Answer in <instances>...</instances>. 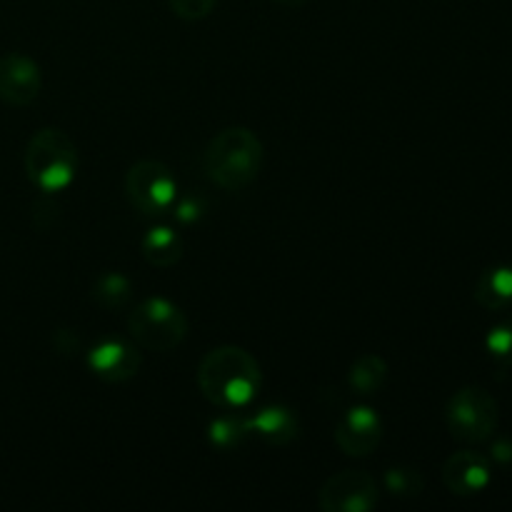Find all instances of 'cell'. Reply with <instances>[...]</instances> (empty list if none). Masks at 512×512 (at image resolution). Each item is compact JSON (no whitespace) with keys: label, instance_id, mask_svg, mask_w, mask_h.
I'll list each match as a JSON object with an SVG mask.
<instances>
[{"label":"cell","instance_id":"6da1fadb","mask_svg":"<svg viewBox=\"0 0 512 512\" xmlns=\"http://www.w3.org/2000/svg\"><path fill=\"white\" fill-rule=\"evenodd\" d=\"M198 385L205 400L220 410H238L258 398L263 373L248 350L238 345H220L200 360Z\"/></svg>","mask_w":512,"mask_h":512},{"label":"cell","instance_id":"7a4b0ae2","mask_svg":"<svg viewBox=\"0 0 512 512\" xmlns=\"http://www.w3.org/2000/svg\"><path fill=\"white\" fill-rule=\"evenodd\" d=\"M265 150L258 135L243 125H233L215 135L203 153V168L218 188L240 193L258 180Z\"/></svg>","mask_w":512,"mask_h":512},{"label":"cell","instance_id":"3957f363","mask_svg":"<svg viewBox=\"0 0 512 512\" xmlns=\"http://www.w3.org/2000/svg\"><path fill=\"white\" fill-rule=\"evenodd\" d=\"M23 165L35 188L43 193H60L78 173V148L60 128H43L25 145Z\"/></svg>","mask_w":512,"mask_h":512},{"label":"cell","instance_id":"277c9868","mask_svg":"<svg viewBox=\"0 0 512 512\" xmlns=\"http://www.w3.org/2000/svg\"><path fill=\"white\" fill-rule=\"evenodd\" d=\"M128 333L140 348L168 353L188 338V315L165 298H145L130 313Z\"/></svg>","mask_w":512,"mask_h":512},{"label":"cell","instance_id":"5b68a950","mask_svg":"<svg viewBox=\"0 0 512 512\" xmlns=\"http://www.w3.org/2000/svg\"><path fill=\"white\" fill-rule=\"evenodd\" d=\"M498 420L500 413L495 398L488 390L475 388V385L460 388L445 408V423H448L450 435L468 445L485 443L493 438Z\"/></svg>","mask_w":512,"mask_h":512},{"label":"cell","instance_id":"8992f818","mask_svg":"<svg viewBox=\"0 0 512 512\" xmlns=\"http://www.w3.org/2000/svg\"><path fill=\"white\" fill-rule=\"evenodd\" d=\"M125 195L138 213L165 215L178 200V180L160 160H138L125 173Z\"/></svg>","mask_w":512,"mask_h":512},{"label":"cell","instance_id":"52a82bcc","mask_svg":"<svg viewBox=\"0 0 512 512\" xmlns=\"http://www.w3.org/2000/svg\"><path fill=\"white\" fill-rule=\"evenodd\" d=\"M378 483L365 470H343L325 480L318 505L323 512H368L378 505Z\"/></svg>","mask_w":512,"mask_h":512},{"label":"cell","instance_id":"ba28073f","mask_svg":"<svg viewBox=\"0 0 512 512\" xmlns=\"http://www.w3.org/2000/svg\"><path fill=\"white\" fill-rule=\"evenodd\" d=\"M383 438V420L368 405H355L345 410L335 425V443L350 458H365L373 453Z\"/></svg>","mask_w":512,"mask_h":512},{"label":"cell","instance_id":"9c48e42d","mask_svg":"<svg viewBox=\"0 0 512 512\" xmlns=\"http://www.w3.org/2000/svg\"><path fill=\"white\" fill-rule=\"evenodd\" d=\"M43 88L38 63L23 53H5L0 58V100L10 108L35 103Z\"/></svg>","mask_w":512,"mask_h":512},{"label":"cell","instance_id":"30bf717a","mask_svg":"<svg viewBox=\"0 0 512 512\" xmlns=\"http://www.w3.org/2000/svg\"><path fill=\"white\" fill-rule=\"evenodd\" d=\"M88 365L100 380L105 383H125V380L135 378L143 365V355L138 348L125 340L108 338L100 340L93 350L88 353Z\"/></svg>","mask_w":512,"mask_h":512},{"label":"cell","instance_id":"8fae6325","mask_svg":"<svg viewBox=\"0 0 512 512\" xmlns=\"http://www.w3.org/2000/svg\"><path fill=\"white\" fill-rule=\"evenodd\" d=\"M490 478H493V470H490L488 458L475 450H458L443 465L445 488L460 498L483 493L490 485Z\"/></svg>","mask_w":512,"mask_h":512},{"label":"cell","instance_id":"7c38bea8","mask_svg":"<svg viewBox=\"0 0 512 512\" xmlns=\"http://www.w3.org/2000/svg\"><path fill=\"white\" fill-rule=\"evenodd\" d=\"M248 430L250 435H258L268 445L283 448L298 438V418H295L293 410L283 408V405H270V408L258 410V415L248 418Z\"/></svg>","mask_w":512,"mask_h":512},{"label":"cell","instance_id":"4fadbf2b","mask_svg":"<svg viewBox=\"0 0 512 512\" xmlns=\"http://www.w3.org/2000/svg\"><path fill=\"white\" fill-rule=\"evenodd\" d=\"M475 300L485 310H508L512 308V268L498 265V268L485 270L475 283Z\"/></svg>","mask_w":512,"mask_h":512},{"label":"cell","instance_id":"5bb4252c","mask_svg":"<svg viewBox=\"0 0 512 512\" xmlns=\"http://www.w3.org/2000/svg\"><path fill=\"white\" fill-rule=\"evenodd\" d=\"M140 253L153 268H173L183 258V238L173 228H150L140 243Z\"/></svg>","mask_w":512,"mask_h":512},{"label":"cell","instance_id":"9a60e30c","mask_svg":"<svg viewBox=\"0 0 512 512\" xmlns=\"http://www.w3.org/2000/svg\"><path fill=\"white\" fill-rule=\"evenodd\" d=\"M388 380V363L380 355H363L350 365L348 385L358 395H375Z\"/></svg>","mask_w":512,"mask_h":512},{"label":"cell","instance_id":"2e32d148","mask_svg":"<svg viewBox=\"0 0 512 512\" xmlns=\"http://www.w3.org/2000/svg\"><path fill=\"white\" fill-rule=\"evenodd\" d=\"M133 298V285L120 273H103L93 283V300L105 310H120Z\"/></svg>","mask_w":512,"mask_h":512},{"label":"cell","instance_id":"e0dca14e","mask_svg":"<svg viewBox=\"0 0 512 512\" xmlns=\"http://www.w3.org/2000/svg\"><path fill=\"white\" fill-rule=\"evenodd\" d=\"M250 430H248V420L243 418H230V415H225V418H218L210 423L208 428V438L210 443L215 445L218 450H235L243 445V440L248 438Z\"/></svg>","mask_w":512,"mask_h":512},{"label":"cell","instance_id":"ac0fdd59","mask_svg":"<svg viewBox=\"0 0 512 512\" xmlns=\"http://www.w3.org/2000/svg\"><path fill=\"white\" fill-rule=\"evenodd\" d=\"M385 488L393 498H418L425 488V480L415 468L395 465L385 473Z\"/></svg>","mask_w":512,"mask_h":512},{"label":"cell","instance_id":"d6986e66","mask_svg":"<svg viewBox=\"0 0 512 512\" xmlns=\"http://www.w3.org/2000/svg\"><path fill=\"white\" fill-rule=\"evenodd\" d=\"M485 350L498 368H512V318L490 330L488 338H485Z\"/></svg>","mask_w":512,"mask_h":512},{"label":"cell","instance_id":"ffe728a7","mask_svg":"<svg viewBox=\"0 0 512 512\" xmlns=\"http://www.w3.org/2000/svg\"><path fill=\"white\" fill-rule=\"evenodd\" d=\"M170 10L183 20H203L213 13L218 0H168Z\"/></svg>","mask_w":512,"mask_h":512},{"label":"cell","instance_id":"44dd1931","mask_svg":"<svg viewBox=\"0 0 512 512\" xmlns=\"http://www.w3.org/2000/svg\"><path fill=\"white\" fill-rule=\"evenodd\" d=\"M173 210H175V218L183 220V223H193V220H198L200 213H203L200 203H198V200H193V198L175 200Z\"/></svg>","mask_w":512,"mask_h":512},{"label":"cell","instance_id":"7402d4cb","mask_svg":"<svg viewBox=\"0 0 512 512\" xmlns=\"http://www.w3.org/2000/svg\"><path fill=\"white\" fill-rule=\"evenodd\" d=\"M493 460H498L500 465H510L512 463V438H500L498 443L493 445Z\"/></svg>","mask_w":512,"mask_h":512},{"label":"cell","instance_id":"603a6c76","mask_svg":"<svg viewBox=\"0 0 512 512\" xmlns=\"http://www.w3.org/2000/svg\"><path fill=\"white\" fill-rule=\"evenodd\" d=\"M278 5H285V8H300V5L305 3V0H275Z\"/></svg>","mask_w":512,"mask_h":512}]
</instances>
